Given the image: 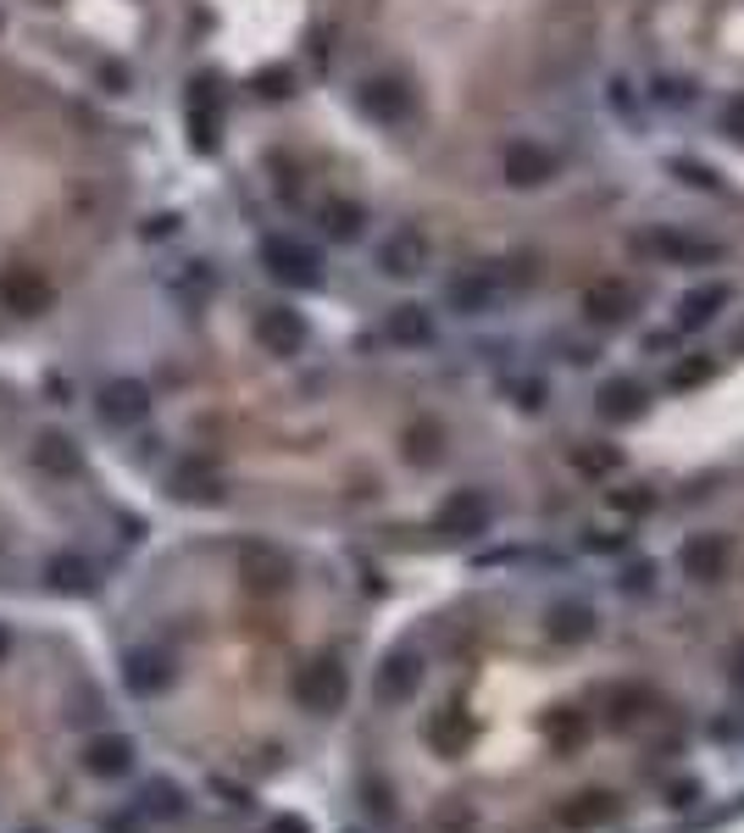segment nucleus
Segmentation results:
<instances>
[{"mask_svg": "<svg viewBox=\"0 0 744 833\" xmlns=\"http://www.w3.org/2000/svg\"><path fill=\"white\" fill-rule=\"evenodd\" d=\"M523 284H528V272H506V261H484V267L462 272V278L445 289V300H451L456 317H489V311H500Z\"/></svg>", "mask_w": 744, "mask_h": 833, "instance_id": "obj_1", "label": "nucleus"}, {"mask_svg": "<svg viewBox=\"0 0 744 833\" xmlns=\"http://www.w3.org/2000/svg\"><path fill=\"white\" fill-rule=\"evenodd\" d=\"M261 267H267V278H278V284H289V289H317V284H322L317 250H311L306 239H294V234H267V239H261Z\"/></svg>", "mask_w": 744, "mask_h": 833, "instance_id": "obj_2", "label": "nucleus"}, {"mask_svg": "<svg viewBox=\"0 0 744 833\" xmlns=\"http://www.w3.org/2000/svg\"><path fill=\"white\" fill-rule=\"evenodd\" d=\"M184 123H189V145H195L200 156H211V151L223 145V79H217V73L189 79Z\"/></svg>", "mask_w": 744, "mask_h": 833, "instance_id": "obj_3", "label": "nucleus"}, {"mask_svg": "<svg viewBox=\"0 0 744 833\" xmlns=\"http://www.w3.org/2000/svg\"><path fill=\"white\" fill-rule=\"evenodd\" d=\"M344 695H350V672H344L333 656H317V661H306V667L294 672V706L311 711V717L339 711Z\"/></svg>", "mask_w": 744, "mask_h": 833, "instance_id": "obj_4", "label": "nucleus"}, {"mask_svg": "<svg viewBox=\"0 0 744 833\" xmlns=\"http://www.w3.org/2000/svg\"><path fill=\"white\" fill-rule=\"evenodd\" d=\"M428 261H434V245H428V234H423V228H390V234L379 239V272H384V278H395V284L423 278V272H428Z\"/></svg>", "mask_w": 744, "mask_h": 833, "instance_id": "obj_5", "label": "nucleus"}, {"mask_svg": "<svg viewBox=\"0 0 744 833\" xmlns=\"http://www.w3.org/2000/svg\"><path fill=\"white\" fill-rule=\"evenodd\" d=\"M173 678H178V667H173V656H167L162 645H140V650L123 656V683H128V695H140V700L167 695Z\"/></svg>", "mask_w": 744, "mask_h": 833, "instance_id": "obj_6", "label": "nucleus"}, {"mask_svg": "<svg viewBox=\"0 0 744 833\" xmlns=\"http://www.w3.org/2000/svg\"><path fill=\"white\" fill-rule=\"evenodd\" d=\"M151 383H140V378H112L106 389H101V400H95V411H101V423L106 429H134V423H145L151 416Z\"/></svg>", "mask_w": 744, "mask_h": 833, "instance_id": "obj_7", "label": "nucleus"}, {"mask_svg": "<svg viewBox=\"0 0 744 833\" xmlns=\"http://www.w3.org/2000/svg\"><path fill=\"white\" fill-rule=\"evenodd\" d=\"M51 300H56V289H51V278L40 267H12L7 278H0V306H7L12 317H45Z\"/></svg>", "mask_w": 744, "mask_h": 833, "instance_id": "obj_8", "label": "nucleus"}, {"mask_svg": "<svg viewBox=\"0 0 744 833\" xmlns=\"http://www.w3.org/2000/svg\"><path fill=\"white\" fill-rule=\"evenodd\" d=\"M306 339H311V328H306V317H300L294 306H267V311H256V344H261L267 356H300Z\"/></svg>", "mask_w": 744, "mask_h": 833, "instance_id": "obj_9", "label": "nucleus"}, {"mask_svg": "<svg viewBox=\"0 0 744 833\" xmlns=\"http://www.w3.org/2000/svg\"><path fill=\"white\" fill-rule=\"evenodd\" d=\"M489 517H495L489 495H478V490H456V495L440 506L434 528H440L445 539H473V534H484V528H489Z\"/></svg>", "mask_w": 744, "mask_h": 833, "instance_id": "obj_10", "label": "nucleus"}, {"mask_svg": "<svg viewBox=\"0 0 744 833\" xmlns=\"http://www.w3.org/2000/svg\"><path fill=\"white\" fill-rule=\"evenodd\" d=\"M372 689H379L384 706H406L417 689H423V656L417 650H390L379 661V678H372Z\"/></svg>", "mask_w": 744, "mask_h": 833, "instance_id": "obj_11", "label": "nucleus"}, {"mask_svg": "<svg viewBox=\"0 0 744 833\" xmlns=\"http://www.w3.org/2000/svg\"><path fill=\"white\" fill-rule=\"evenodd\" d=\"M500 173H506L512 189H545V184L556 178V156H550L545 145H534V140H517V145H506Z\"/></svg>", "mask_w": 744, "mask_h": 833, "instance_id": "obj_12", "label": "nucleus"}, {"mask_svg": "<svg viewBox=\"0 0 744 833\" xmlns=\"http://www.w3.org/2000/svg\"><path fill=\"white\" fill-rule=\"evenodd\" d=\"M733 306V289L722 284V278H700V284H689L683 295H678V328H711L722 311Z\"/></svg>", "mask_w": 744, "mask_h": 833, "instance_id": "obj_13", "label": "nucleus"}, {"mask_svg": "<svg viewBox=\"0 0 744 833\" xmlns=\"http://www.w3.org/2000/svg\"><path fill=\"white\" fill-rule=\"evenodd\" d=\"M633 311H639V295H633V284H622V278H600V284L583 289V317L600 322V328H617V322H628Z\"/></svg>", "mask_w": 744, "mask_h": 833, "instance_id": "obj_14", "label": "nucleus"}, {"mask_svg": "<svg viewBox=\"0 0 744 833\" xmlns=\"http://www.w3.org/2000/svg\"><path fill=\"white\" fill-rule=\"evenodd\" d=\"M167 490H173V501H184V506H217V501L228 495V484H223V473H217L211 462H184V467L167 479Z\"/></svg>", "mask_w": 744, "mask_h": 833, "instance_id": "obj_15", "label": "nucleus"}, {"mask_svg": "<svg viewBox=\"0 0 744 833\" xmlns=\"http://www.w3.org/2000/svg\"><path fill=\"white\" fill-rule=\"evenodd\" d=\"M639 250H650V256H661V261H683V267H700V261H716V256H722V245L694 239V234H672V228L644 234V239H639Z\"/></svg>", "mask_w": 744, "mask_h": 833, "instance_id": "obj_16", "label": "nucleus"}, {"mask_svg": "<svg viewBox=\"0 0 744 833\" xmlns=\"http://www.w3.org/2000/svg\"><path fill=\"white\" fill-rule=\"evenodd\" d=\"M361 112H366L372 123H406L412 90H406L401 79H366V84H361Z\"/></svg>", "mask_w": 744, "mask_h": 833, "instance_id": "obj_17", "label": "nucleus"}, {"mask_svg": "<svg viewBox=\"0 0 744 833\" xmlns=\"http://www.w3.org/2000/svg\"><path fill=\"white\" fill-rule=\"evenodd\" d=\"M644 400H650V389H644L639 378H606L600 394H595V405H600L606 423H633V416L644 411Z\"/></svg>", "mask_w": 744, "mask_h": 833, "instance_id": "obj_18", "label": "nucleus"}, {"mask_svg": "<svg viewBox=\"0 0 744 833\" xmlns=\"http://www.w3.org/2000/svg\"><path fill=\"white\" fill-rule=\"evenodd\" d=\"M384 333H390V344H401V350H423V344H434V311L417 306V300H406V306H395V311L384 317Z\"/></svg>", "mask_w": 744, "mask_h": 833, "instance_id": "obj_19", "label": "nucleus"}, {"mask_svg": "<svg viewBox=\"0 0 744 833\" xmlns=\"http://www.w3.org/2000/svg\"><path fill=\"white\" fill-rule=\"evenodd\" d=\"M678 562H683V573H689V578L716 584V578L727 573V539H722V534H694V539L678 551Z\"/></svg>", "mask_w": 744, "mask_h": 833, "instance_id": "obj_20", "label": "nucleus"}, {"mask_svg": "<svg viewBox=\"0 0 744 833\" xmlns=\"http://www.w3.org/2000/svg\"><path fill=\"white\" fill-rule=\"evenodd\" d=\"M611 816H617V794H611V789H583V794H572V800L561 805V827H572V833L606 827Z\"/></svg>", "mask_w": 744, "mask_h": 833, "instance_id": "obj_21", "label": "nucleus"}, {"mask_svg": "<svg viewBox=\"0 0 744 833\" xmlns=\"http://www.w3.org/2000/svg\"><path fill=\"white\" fill-rule=\"evenodd\" d=\"M317 228H322L328 239L350 245V239H361V228H366V212H361V200H344V195H333V200H322V206H317Z\"/></svg>", "mask_w": 744, "mask_h": 833, "instance_id": "obj_22", "label": "nucleus"}, {"mask_svg": "<svg viewBox=\"0 0 744 833\" xmlns=\"http://www.w3.org/2000/svg\"><path fill=\"white\" fill-rule=\"evenodd\" d=\"M84 767H90L95 778H123V772L134 767V739H123V733H101V739H90Z\"/></svg>", "mask_w": 744, "mask_h": 833, "instance_id": "obj_23", "label": "nucleus"}, {"mask_svg": "<svg viewBox=\"0 0 744 833\" xmlns=\"http://www.w3.org/2000/svg\"><path fill=\"white\" fill-rule=\"evenodd\" d=\"M34 462H40L51 479H79V473H84V456H79V445H73L68 434H40V440H34Z\"/></svg>", "mask_w": 744, "mask_h": 833, "instance_id": "obj_24", "label": "nucleus"}, {"mask_svg": "<svg viewBox=\"0 0 744 833\" xmlns=\"http://www.w3.org/2000/svg\"><path fill=\"white\" fill-rule=\"evenodd\" d=\"M545 634H550L556 645H583V639L595 634V611H589L583 600H561V606H550Z\"/></svg>", "mask_w": 744, "mask_h": 833, "instance_id": "obj_25", "label": "nucleus"}, {"mask_svg": "<svg viewBox=\"0 0 744 833\" xmlns=\"http://www.w3.org/2000/svg\"><path fill=\"white\" fill-rule=\"evenodd\" d=\"M239 567H245V578H250L256 589H283V584H289V562H283L278 551H267V545H245V551H239Z\"/></svg>", "mask_w": 744, "mask_h": 833, "instance_id": "obj_26", "label": "nucleus"}, {"mask_svg": "<svg viewBox=\"0 0 744 833\" xmlns=\"http://www.w3.org/2000/svg\"><path fill=\"white\" fill-rule=\"evenodd\" d=\"M45 584H51L56 595H90V589H95V567L68 551V556H51V562H45Z\"/></svg>", "mask_w": 744, "mask_h": 833, "instance_id": "obj_27", "label": "nucleus"}, {"mask_svg": "<svg viewBox=\"0 0 744 833\" xmlns=\"http://www.w3.org/2000/svg\"><path fill=\"white\" fill-rule=\"evenodd\" d=\"M467 739H473V722H467L456 706H445V711H434V717H428V744H434L440 755H462V750H467Z\"/></svg>", "mask_w": 744, "mask_h": 833, "instance_id": "obj_28", "label": "nucleus"}, {"mask_svg": "<svg viewBox=\"0 0 744 833\" xmlns=\"http://www.w3.org/2000/svg\"><path fill=\"white\" fill-rule=\"evenodd\" d=\"M572 467H578V473L606 479V473H617V467H622V456H617L611 445H578V451H572Z\"/></svg>", "mask_w": 744, "mask_h": 833, "instance_id": "obj_29", "label": "nucleus"}, {"mask_svg": "<svg viewBox=\"0 0 744 833\" xmlns=\"http://www.w3.org/2000/svg\"><path fill=\"white\" fill-rule=\"evenodd\" d=\"M639 706H650V695H644V689H611V722H617V728H628Z\"/></svg>", "mask_w": 744, "mask_h": 833, "instance_id": "obj_30", "label": "nucleus"}, {"mask_svg": "<svg viewBox=\"0 0 744 833\" xmlns=\"http://www.w3.org/2000/svg\"><path fill=\"white\" fill-rule=\"evenodd\" d=\"M583 733H589V728H583V717H578V711H561V717L550 722V739H556L561 750H572V744H583Z\"/></svg>", "mask_w": 744, "mask_h": 833, "instance_id": "obj_31", "label": "nucleus"}, {"mask_svg": "<svg viewBox=\"0 0 744 833\" xmlns=\"http://www.w3.org/2000/svg\"><path fill=\"white\" fill-rule=\"evenodd\" d=\"M406 456H412V462H423V467H428V462H440V434H434V429H412Z\"/></svg>", "mask_w": 744, "mask_h": 833, "instance_id": "obj_32", "label": "nucleus"}, {"mask_svg": "<svg viewBox=\"0 0 744 833\" xmlns=\"http://www.w3.org/2000/svg\"><path fill=\"white\" fill-rule=\"evenodd\" d=\"M611 506L628 512V517H644V512H655V495H650V490H617Z\"/></svg>", "mask_w": 744, "mask_h": 833, "instance_id": "obj_33", "label": "nucleus"}, {"mask_svg": "<svg viewBox=\"0 0 744 833\" xmlns=\"http://www.w3.org/2000/svg\"><path fill=\"white\" fill-rule=\"evenodd\" d=\"M650 101H661V106H689V84H678V79H655V84H650Z\"/></svg>", "mask_w": 744, "mask_h": 833, "instance_id": "obj_34", "label": "nucleus"}, {"mask_svg": "<svg viewBox=\"0 0 744 833\" xmlns=\"http://www.w3.org/2000/svg\"><path fill=\"white\" fill-rule=\"evenodd\" d=\"M722 134H727L733 145H744V95H733V101L722 106Z\"/></svg>", "mask_w": 744, "mask_h": 833, "instance_id": "obj_35", "label": "nucleus"}, {"mask_svg": "<svg viewBox=\"0 0 744 833\" xmlns=\"http://www.w3.org/2000/svg\"><path fill=\"white\" fill-rule=\"evenodd\" d=\"M289 84H294V79H289V68H267V73L256 79V90H261L267 101H278V95H289Z\"/></svg>", "mask_w": 744, "mask_h": 833, "instance_id": "obj_36", "label": "nucleus"}, {"mask_svg": "<svg viewBox=\"0 0 744 833\" xmlns=\"http://www.w3.org/2000/svg\"><path fill=\"white\" fill-rule=\"evenodd\" d=\"M512 394H517V405H528V411L545 405V383H539V378H512Z\"/></svg>", "mask_w": 744, "mask_h": 833, "instance_id": "obj_37", "label": "nucleus"}, {"mask_svg": "<svg viewBox=\"0 0 744 833\" xmlns=\"http://www.w3.org/2000/svg\"><path fill=\"white\" fill-rule=\"evenodd\" d=\"M672 173H678L683 184H700V189H716V178H711V167H700V162H672Z\"/></svg>", "mask_w": 744, "mask_h": 833, "instance_id": "obj_38", "label": "nucleus"}, {"mask_svg": "<svg viewBox=\"0 0 744 833\" xmlns=\"http://www.w3.org/2000/svg\"><path fill=\"white\" fill-rule=\"evenodd\" d=\"M700 378H711V361H689V367L672 372V383H700Z\"/></svg>", "mask_w": 744, "mask_h": 833, "instance_id": "obj_39", "label": "nucleus"}, {"mask_svg": "<svg viewBox=\"0 0 744 833\" xmlns=\"http://www.w3.org/2000/svg\"><path fill=\"white\" fill-rule=\"evenodd\" d=\"M267 833H311V822H306V816H278Z\"/></svg>", "mask_w": 744, "mask_h": 833, "instance_id": "obj_40", "label": "nucleus"}, {"mask_svg": "<svg viewBox=\"0 0 744 833\" xmlns=\"http://www.w3.org/2000/svg\"><path fill=\"white\" fill-rule=\"evenodd\" d=\"M366 805L379 811V816H395V805H390V789H366Z\"/></svg>", "mask_w": 744, "mask_h": 833, "instance_id": "obj_41", "label": "nucleus"}, {"mask_svg": "<svg viewBox=\"0 0 744 833\" xmlns=\"http://www.w3.org/2000/svg\"><path fill=\"white\" fill-rule=\"evenodd\" d=\"M650 584H655V567H633V573H628V589H633V595L650 589Z\"/></svg>", "mask_w": 744, "mask_h": 833, "instance_id": "obj_42", "label": "nucleus"}, {"mask_svg": "<svg viewBox=\"0 0 744 833\" xmlns=\"http://www.w3.org/2000/svg\"><path fill=\"white\" fill-rule=\"evenodd\" d=\"M101 79H106V84H112V90H117V95H123V90H128V73H123V68H117V62H112V68H101Z\"/></svg>", "mask_w": 744, "mask_h": 833, "instance_id": "obj_43", "label": "nucleus"}, {"mask_svg": "<svg viewBox=\"0 0 744 833\" xmlns=\"http://www.w3.org/2000/svg\"><path fill=\"white\" fill-rule=\"evenodd\" d=\"M217 794H228V805H250V794L245 789H234V783H211Z\"/></svg>", "mask_w": 744, "mask_h": 833, "instance_id": "obj_44", "label": "nucleus"}, {"mask_svg": "<svg viewBox=\"0 0 744 833\" xmlns=\"http://www.w3.org/2000/svg\"><path fill=\"white\" fill-rule=\"evenodd\" d=\"M7 656H12V634H7V628H0V661H7Z\"/></svg>", "mask_w": 744, "mask_h": 833, "instance_id": "obj_45", "label": "nucleus"}, {"mask_svg": "<svg viewBox=\"0 0 744 833\" xmlns=\"http://www.w3.org/2000/svg\"><path fill=\"white\" fill-rule=\"evenodd\" d=\"M23 833H40V827H23Z\"/></svg>", "mask_w": 744, "mask_h": 833, "instance_id": "obj_46", "label": "nucleus"}]
</instances>
